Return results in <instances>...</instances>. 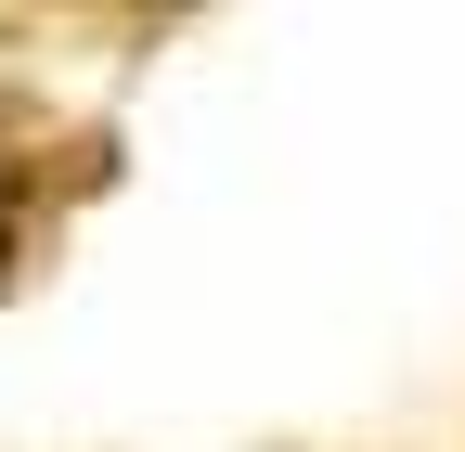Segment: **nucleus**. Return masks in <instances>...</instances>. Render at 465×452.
I'll return each instance as SVG.
<instances>
[{"label": "nucleus", "mask_w": 465, "mask_h": 452, "mask_svg": "<svg viewBox=\"0 0 465 452\" xmlns=\"http://www.w3.org/2000/svg\"><path fill=\"white\" fill-rule=\"evenodd\" d=\"M0 271H14V220H0Z\"/></svg>", "instance_id": "f257e3e1"}]
</instances>
